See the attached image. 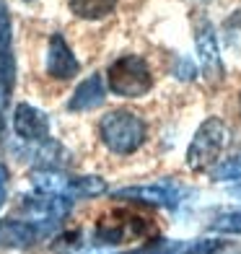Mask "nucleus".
I'll use <instances>...</instances> for the list:
<instances>
[{
  "label": "nucleus",
  "instance_id": "f257e3e1",
  "mask_svg": "<svg viewBox=\"0 0 241 254\" xmlns=\"http://www.w3.org/2000/svg\"><path fill=\"white\" fill-rule=\"evenodd\" d=\"M153 234H156V223L151 218H145L137 210H130V207H114V210L104 213L96 221L94 241L104 247H120L137 239H148Z\"/></svg>",
  "mask_w": 241,
  "mask_h": 254
},
{
  "label": "nucleus",
  "instance_id": "dca6fc26",
  "mask_svg": "<svg viewBox=\"0 0 241 254\" xmlns=\"http://www.w3.org/2000/svg\"><path fill=\"white\" fill-rule=\"evenodd\" d=\"M213 231H223V234H241V213H226L215 218L210 223Z\"/></svg>",
  "mask_w": 241,
  "mask_h": 254
},
{
  "label": "nucleus",
  "instance_id": "9d476101",
  "mask_svg": "<svg viewBox=\"0 0 241 254\" xmlns=\"http://www.w3.org/2000/svg\"><path fill=\"white\" fill-rule=\"evenodd\" d=\"M13 132L26 143H44L50 135V120L42 109L18 101L13 109Z\"/></svg>",
  "mask_w": 241,
  "mask_h": 254
},
{
  "label": "nucleus",
  "instance_id": "6e6552de",
  "mask_svg": "<svg viewBox=\"0 0 241 254\" xmlns=\"http://www.w3.org/2000/svg\"><path fill=\"white\" fill-rule=\"evenodd\" d=\"M50 234V228L31 223L26 218H3L0 221V249H29Z\"/></svg>",
  "mask_w": 241,
  "mask_h": 254
},
{
  "label": "nucleus",
  "instance_id": "4468645a",
  "mask_svg": "<svg viewBox=\"0 0 241 254\" xmlns=\"http://www.w3.org/2000/svg\"><path fill=\"white\" fill-rule=\"evenodd\" d=\"M104 190H107V184L99 177H75L73 179V197H96Z\"/></svg>",
  "mask_w": 241,
  "mask_h": 254
},
{
  "label": "nucleus",
  "instance_id": "aec40b11",
  "mask_svg": "<svg viewBox=\"0 0 241 254\" xmlns=\"http://www.w3.org/2000/svg\"><path fill=\"white\" fill-rule=\"evenodd\" d=\"M8 200V169L0 164V207L5 205Z\"/></svg>",
  "mask_w": 241,
  "mask_h": 254
},
{
  "label": "nucleus",
  "instance_id": "423d86ee",
  "mask_svg": "<svg viewBox=\"0 0 241 254\" xmlns=\"http://www.w3.org/2000/svg\"><path fill=\"white\" fill-rule=\"evenodd\" d=\"M187 190L177 182H156V184H135V187L114 190L117 200H130L137 205H153V207H174L184 200Z\"/></svg>",
  "mask_w": 241,
  "mask_h": 254
},
{
  "label": "nucleus",
  "instance_id": "7ed1b4c3",
  "mask_svg": "<svg viewBox=\"0 0 241 254\" xmlns=\"http://www.w3.org/2000/svg\"><path fill=\"white\" fill-rule=\"evenodd\" d=\"M231 130L221 117H208L194 132L192 143L187 148V166L192 171H208L218 164L221 153L228 148Z\"/></svg>",
  "mask_w": 241,
  "mask_h": 254
},
{
  "label": "nucleus",
  "instance_id": "f8f14e48",
  "mask_svg": "<svg viewBox=\"0 0 241 254\" xmlns=\"http://www.w3.org/2000/svg\"><path fill=\"white\" fill-rule=\"evenodd\" d=\"M120 0H67V8L75 18L83 21H101L109 13H114Z\"/></svg>",
  "mask_w": 241,
  "mask_h": 254
},
{
  "label": "nucleus",
  "instance_id": "f3484780",
  "mask_svg": "<svg viewBox=\"0 0 241 254\" xmlns=\"http://www.w3.org/2000/svg\"><path fill=\"white\" fill-rule=\"evenodd\" d=\"M174 75H177L179 80H194V75H197V67H194L192 60L181 57V60H177V65H174Z\"/></svg>",
  "mask_w": 241,
  "mask_h": 254
},
{
  "label": "nucleus",
  "instance_id": "9b49d317",
  "mask_svg": "<svg viewBox=\"0 0 241 254\" xmlns=\"http://www.w3.org/2000/svg\"><path fill=\"white\" fill-rule=\"evenodd\" d=\"M104 96H107V80L101 78L99 73H94V75H88L86 80H80V86L70 96L67 109L70 112H91V109L101 107Z\"/></svg>",
  "mask_w": 241,
  "mask_h": 254
},
{
  "label": "nucleus",
  "instance_id": "4be33fe9",
  "mask_svg": "<svg viewBox=\"0 0 241 254\" xmlns=\"http://www.w3.org/2000/svg\"><path fill=\"white\" fill-rule=\"evenodd\" d=\"M239 107H241V94H239Z\"/></svg>",
  "mask_w": 241,
  "mask_h": 254
},
{
  "label": "nucleus",
  "instance_id": "f03ea898",
  "mask_svg": "<svg viewBox=\"0 0 241 254\" xmlns=\"http://www.w3.org/2000/svg\"><path fill=\"white\" fill-rule=\"evenodd\" d=\"M99 135L112 153L117 156H130L137 148H143L148 127L145 122L130 109H114L104 114L99 122Z\"/></svg>",
  "mask_w": 241,
  "mask_h": 254
},
{
  "label": "nucleus",
  "instance_id": "20e7f679",
  "mask_svg": "<svg viewBox=\"0 0 241 254\" xmlns=\"http://www.w3.org/2000/svg\"><path fill=\"white\" fill-rule=\"evenodd\" d=\"M107 83L122 99H140L153 88V73L143 57L124 55V57H117L109 65Z\"/></svg>",
  "mask_w": 241,
  "mask_h": 254
},
{
  "label": "nucleus",
  "instance_id": "6ab92c4d",
  "mask_svg": "<svg viewBox=\"0 0 241 254\" xmlns=\"http://www.w3.org/2000/svg\"><path fill=\"white\" fill-rule=\"evenodd\" d=\"M166 247H169V241L156 239V241H151V244H145V247H137V249H130V252H120V254H164Z\"/></svg>",
  "mask_w": 241,
  "mask_h": 254
},
{
  "label": "nucleus",
  "instance_id": "0eeeda50",
  "mask_svg": "<svg viewBox=\"0 0 241 254\" xmlns=\"http://www.w3.org/2000/svg\"><path fill=\"white\" fill-rule=\"evenodd\" d=\"M194 44H197V55H200L205 80L218 86L223 80V63H221V50H218L215 29L205 16H197V21H194Z\"/></svg>",
  "mask_w": 241,
  "mask_h": 254
},
{
  "label": "nucleus",
  "instance_id": "ddd939ff",
  "mask_svg": "<svg viewBox=\"0 0 241 254\" xmlns=\"http://www.w3.org/2000/svg\"><path fill=\"white\" fill-rule=\"evenodd\" d=\"M223 241L215 239H197V241H184V244H169L164 254H215Z\"/></svg>",
  "mask_w": 241,
  "mask_h": 254
},
{
  "label": "nucleus",
  "instance_id": "a211bd4d",
  "mask_svg": "<svg viewBox=\"0 0 241 254\" xmlns=\"http://www.w3.org/2000/svg\"><path fill=\"white\" fill-rule=\"evenodd\" d=\"M78 247H80V234H65L55 241V252H60V254H70Z\"/></svg>",
  "mask_w": 241,
  "mask_h": 254
},
{
  "label": "nucleus",
  "instance_id": "2eb2a0df",
  "mask_svg": "<svg viewBox=\"0 0 241 254\" xmlns=\"http://www.w3.org/2000/svg\"><path fill=\"white\" fill-rule=\"evenodd\" d=\"M210 177L215 182H241V156L228 158L223 164H215L210 169Z\"/></svg>",
  "mask_w": 241,
  "mask_h": 254
},
{
  "label": "nucleus",
  "instance_id": "39448f33",
  "mask_svg": "<svg viewBox=\"0 0 241 254\" xmlns=\"http://www.w3.org/2000/svg\"><path fill=\"white\" fill-rule=\"evenodd\" d=\"M16 86V52H13V21L8 5L0 0V114L5 112Z\"/></svg>",
  "mask_w": 241,
  "mask_h": 254
},
{
  "label": "nucleus",
  "instance_id": "1a4fd4ad",
  "mask_svg": "<svg viewBox=\"0 0 241 254\" xmlns=\"http://www.w3.org/2000/svg\"><path fill=\"white\" fill-rule=\"evenodd\" d=\"M44 67H47V75L55 78V80H73V78L80 73L78 57L73 55L70 44L65 42L62 34H52V37H50Z\"/></svg>",
  "mask_w": 241,
  "mask_h": 254
},
{
  "label": "nucleus",
  "instance_id": "412c9836",
  "mask_svg": "<svg viewBox=\"0 0 241 254\" xmlns=\"http://www.w3.org/2000/svg\"><path fill=\"white\" fill-rule=\"evenodd\" d=\"M215 254H241V244H221Z\"/></svg>",
  "mask_w": 241,
  "mask_h": 254
}]
</instances>
